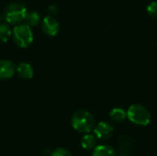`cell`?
<instances>
[{
  "label": "cell",
  "mask_w": 157,
  "mask_h": 156,
  "mask_svg": "<svg viewBox=\"0 0 157 156\" xmlns=\"http://www.w3.org/2000/svg\"><path fill=\"white\" fill-rule=\"evenodd\" d=\"M72 127L80 133H88L90 132L96 123L94 116L87 110L80 109L75 111L71 120Z\"/></svg>",
  "instance_id": "1"
},
{
  "label": "cell",
  "mask_w": 157,
  "mask_h": 156,
  "mask_svg": "<svg viewBox=\"0 0 157 156\" xmlns=\"http://www.w3.org/2000/svg\"><path fill=\"white\" fill-rule=\"evenodd\" d=\"M27 11L28 10L24 5L20 3H11L5 8V12L1 18L9 24L17 25L20 24L21 21H24Z\"/></svg>",
  "instance_id": "2"
},
{
  "label": "cell",
  "mask_w": 157,
  "mask_h": 156,
  "mask_svg": "<svg viewBox=\"0 0 157 156\" xmlns=\"http://www.w3.org/2000/svg\"><path fill=\"white\" fill-rule=\"evenodd\" d=\"M127 118L136 125L146 126L151 121V113L144 106L133 104L127 110Z\"/></svg>",
  "instance_id": "3"
},
{
  "label": "cell",
  "mask_w": 157,
  "mask_h": 156,
  "mask_svg": "<svg viewBox=\"0 0 157 156\" xmlns=\"http://www.w3.org/2000/svg\"><path fill=\"white\" fill-rule=\"evenodd\" d=\"M13 40L15 43L21 48L29 47L33 41V34L30 27L26 23H20L16 25L12 31Z\"/></svg>",
  "instance_id": "4"
},
{
  "label": "cell",
  "mask_w": 157,
  "mask_h": 156,
  "mask_svg": "<svg viewBox=\"0 0 157 156\" xmlns=\"http://www.w3.org/2000/svg\"><path fill=\"white\" fill-rule=\"evenodd\" d=\"M94 134L98 139L100 140H106L112 136L114 129L113 126L108 122L100 121L94 127Z\"/></svg>",
  "instance_id": "5"
},
{
  "label": "cell",
  "mask_w": 157,
  "mask_h": 156,
  "mask_svg": "<svg viewBox=\"0 0 157 156\" xmlns=\"http://www.w3.org/2000/svg\"><path fill=\"white\" fill-rule=\"evenodd\" d=\"M42 30L48 36H55L60 29V25L58 21L52 16H47L42 21Z\"/></svg>",
  "instance_id": "6"
},
{
  "label": "cell",
  "mask_w": 157,
  "mask_h": 156,
  "mask_svg": "<svg viewBox=\"0 0 157 156\" xmlns=\"http://www.w3.org/2000/svg\"><path fill=\"white\" fill-rule=\"evenodd\" d=\"M16 71L15 64L8 60L0 61V79H8L13 76Z\"/></svg>",
  "instance_id": "7"
},
{
  "label": "cell",
  "mask_w": 157,
  "mask_h": 156,
  "mask_svg": "<svg viewBox=\"0 0 157 156\" xmlns=\"http://www.w3.org/2000/svg\"><path fill=\"white\" fill-rule=\"evenodd\" d=\"M17 73L23 79H31L33 76V68L28 63H21L17 67Z\"/></svg>",
  "instance_id": "8"
},
{
  "label": "cell",
  "mask_w": 157,
  "mask_h": 156,
  "mask_svg": "<svg viewBox=\"0 0 157 156\" xmlns=\"http://www.w3.org/2000/svg\"><path fill=\"white\" fill-rule=\"evenodd\" d=\"M92 156H116V153L113 147L107 144H101L95 147Z\"/></svg>",
  "instance_id": "9"
},
{
  "label": "cell",
  "mask_w": 157,
  "mask_h": 156,
  "mask_svg": "<svg viewBox=\"0 0 157 156\" xmlns=\"http://www.w3.org/2000/svg\"><path fill=\"white\" fill-rule=\"evenodd\" d=\"M109 117L111 120L115 122H121L127 118V111H125L121 108H115L110 111Z\"/></svg>",
  "instance_id": "10"
},
{
  "label": "cell",
  "mask_w": 157,
  "mask_h": 156,
  "mask_svg": "<svg viewBox=\"0 0 157 156\" xmlns=\"http://www.w3.org/2000/svg\"><path fill=\"white\" fill-rule=\"evenodd\" d=\"M96 137L93 134L86 133L81 140V145L86 150H91L96 146Z\"/></svg>",
  "instance_id": "11"
},
{
  "label": "cell",
  "mask_w": 157,
  "mask_h": 156,
  "mask_svg": "<svg viewBox=\"0 0 157 156\" xmlns=\"http://www.w3.org/2000/svg\"><path fill=\"white\" fill-rule=\"evenodd\" d=\"M40 20V15L36 11H27L26 16L24 17V22L29 27L37 25Z\"/></svg>",
  "instance_id": "12"
},
{
  "label": "cell",
  "mask_w": 157,
  "mask_h": 156,
  "mask_svg": "<svg viewBox=\"0 0 157 156\" xmlns=\"http://www.w3.org/2000/svg\"><path fill=\"white\" fill-rule=\"evenodd\" d=\"M12 35V30L6 23H0V40L6 42Z\"/></svg>",
  "instance_id": "13"
},
{
  "label": "cell",
  "mask_w": 157,
  "mask_h": 156,
  "mask_svg": "<svg viewBox=\"0 0 157 156\" xmlns=\"http://www.w3.org/2000/svg\"><path fill=\"white\" fill-rule=\"evenodd\" d=\"M51 156H72L70 152L65 148H57L52 152Z\"/></svg>",
  "instance_id": "14"
},
{
  "label": "cell",
  "mask_w": 157,
  "mask_h": 156,
  "mask_svg": "<svg viewBox=\"0 0 157 156\" xmlns=\"http://www.w3.org/2000/svg\"><path fill=\"white\" fill-rule=\"evenodd\" d=\"M147 12L149 15H151L153 17H157V1L152 2L147 6Z\"/></svg>",
  "instance_id": "15"
}]
</instances>
